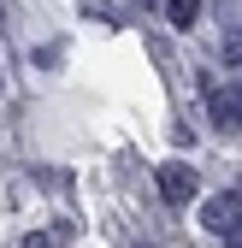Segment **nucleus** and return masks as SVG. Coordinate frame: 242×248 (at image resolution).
I'll return each mask as SVG.
<instances>
[{
  "instance_id": "7ed1b4c3",
  "label": "nucleus",
  "mask_w": 242,
  "mask_h": 248,
  "mask_svg": "<svg viewBox=\"0 0 242 248\" xmlns=\"http://www.w3.org/2000/svg\"><path fill=\"white\" fill-rule=\"evenodd\" d=\"M207 112H213V124H219V130H242V83L207 89Z\"/></svg>"
},
{
  "instance_id": "20e7f679",
  "label": "nucleus",
  "mask_w": 242,
  "mask_h": 248,
  "mask_svg": "<svg viewBox=\"0 0 242 248\" xmlns=\"http://www.w3.org/2000/svg\"><path fill=\"white\" fill-rule=\"evenodd\" d=\"M195 12H201V0H166V18H171L177 30H189V24H195Z\"/></svg>"
},
{
  "instance_id": "f257e3e1",
  "label": "nucleus",
  "mask_w": 242,
  "mask_h": 248,
  "mask_svg": "<svg viewBox=\"0 0 242 248\" xmlns=\"http://www.w3.org/2000/svg\"><path fill=\"white\" fill-rule=\"evenodd\" d=\"M154 177H160V195H166L171 207H189V201H195V189H201V183H195V171H189L183 160H166Z\"/></svg>"
},
{
  "instance_id": "0eeeda50",
  "label": "nucleus",
  "mask_w": 242,
  "mask_h": 248,
  "mask_svg": "<svg viewBox=\"0 0 242 248\" xmlns=\"http://www.w3.org/2000/svg\"><path fill=\"white\" fill-rule=\"evenodd\" d=\"M225 248H242V225H236V231H230V242H225Z\"/></svg>"
},
{
  "instance_id": "39448f33",
  "label": "nucleus",
  "mask_w": 242,
  "mask_h": 248,
  "mask_svg": "<svg viewBox=\"0 0 242 248\" xmlns=\"http://www.w3.org/2000/svg\"><path fill=\"white\" fill-rule=\"evenodd\" d=\"M59 242H65V231H59V236H47V231H30V236H24V248H59Z\"/></svg>"
},
{
  "instance_id": "f03ea898",
  "label": "nucleus",
  "mask_w": 242,
  "mask_h": 248,
  "mask_svg": "<svg viewBox=\"0 0 242 248\" xmlns=\"http://www.w3.org/2000/svg\"><path fill=\"white\" fill-rule=\"evenodd\" d=\"M201 225H207V231H219V236H230V231L242 225V201H236V189L207 195V201H201Z\"/></svg>"
},
{
  "instance_id": "423d86ee",
  "label": "nucleus",
  "mask_w": 242,
  "mask_h": 248,
  "mask_svg": "<svg viewBox=\"0 0 242 248\" xmlns=\"http://www.w3.org/2000/svg\"><path fill=\"white\" fill-rule=\"evenodd\" d=\"M225 59H230V65H236V71H242V30H236V36H230V42H225Z\"/></svg>"
}]
</instances>
